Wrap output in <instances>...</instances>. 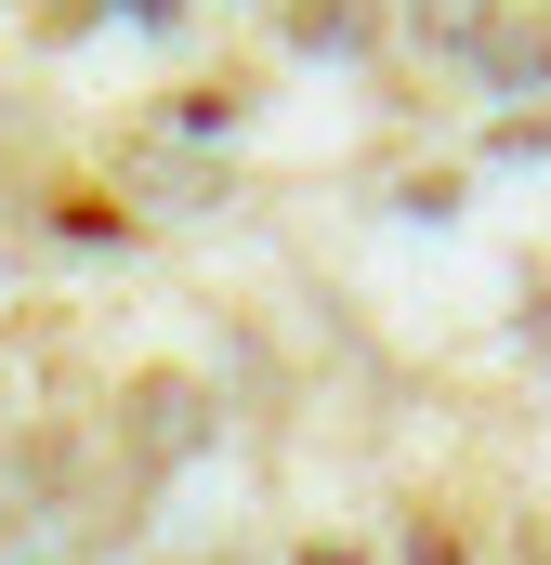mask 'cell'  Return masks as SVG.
<instances>
[{
    "label": "cell",
    "instance_id": "1",
    "mask_svg": "<svg viewBox=\"0 0 551 565\" xmlns=\"http://www.w3.org/2000/svg\"><path fill=\"white\" fill-rule=\"evenodd\" d=\"M210 422V408H197V395H171V382H158V395H144V434H171V447H184V434Z\"/></svg>",
    "mask_w": 551,
    "mask_h": 565
},
{
    "label": "cell",
    "instance_id": "2",
    "mask_svg": "<svg viewBox=\"0 0 551 565\" xmlns=\"http://www.w3.org/2000/svg\"><path fill=\"white\" fill-rule=\"evenodd\" d=\"M420 26L433 40H473V0H420Z\"/></svg>",
    "mask_w": 551,
    "mask_h": 565
}]
</instances>
